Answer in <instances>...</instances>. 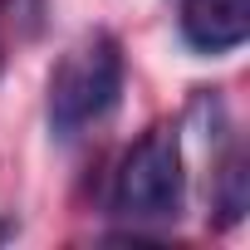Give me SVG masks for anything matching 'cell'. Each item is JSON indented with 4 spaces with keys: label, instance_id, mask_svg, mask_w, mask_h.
I'll list each match as a JSON object with an SVG mask.
<instances>
[{
    "label": "cell",
    "instance_id": "obj_1",
    "mask_svg": "<svg viewBox=\"0 0 250 250\" xmlns=\"http://www.w3.org/2000/svg\"><path fill=\"white\" fill-rule=\"evenodd\" d=\"M123 93V49L108 30L83 35L49 74V133L59 143L83 138L93 123L118 108Z\"/></svg>",
    "mask_w": 250,
    "mask_h": 250
},
{
    "label": "cell",
    "instance_id": "obj_2",
    "mask_svg": "<svg viewBox=\"0 0 250 250\" xmlns=\"http://www.w3.org/2000/svg\"><path fill=\"white\" fill-rule=\"evenodd\" d=\"M187 196V172H182V143L177 128L157 123L147 128L128 152H123L113 187H108V211L118 221H177Z\"/></svg>",
    "mask_w": 250,
    "mask_h": 250
},
{
    "label": "cell",
    "instance_id": "obj_3",
    "mask_svg": "<svg viewBox=\"0 0 250 250\" xmlns=\"http://www.w3.org/2000/svg\"><path fill=\"white\" fill-rule=\"evenodd\" d=\"M182 40L196 54H230L250 40V0H182Z\"/></svg>",
    "mask_w": 250,
    "mask_h": 250
},
{
    "label": "cell",
    "instance_id": "obj_4",
    "mask_svg": "<svg viewBox=\"0 0 250 250\" xmlns=\"http://www.w3.org/2000/svg\"><path fill=\"white\" fill-rule=\"evenodd\" d=\"M211 211H216V226H235V221L250 211V172H245V157H240V152H230V157L221 162Z\"/></svg>",
    "mask_w": 250,
    "mask_h": 250
},
{
    "label": "cell",
    "instance_id": "obj_5",
    "mask_svg": "<svg viewBox=\"0 0 250 250\" xmlns=\"http://www.w3.org/2000/svg\"><path fill=\"white\" fill-rule=\"evenodd\" d=\"M0 10H5L25 35H35L40 30V15H44V0H0Z\"/></svg>",
    "mask_w": 250,
    "mask_h": 250
}]
</instances>
